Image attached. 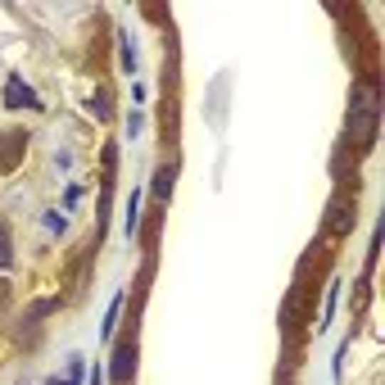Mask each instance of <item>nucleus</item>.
Masks as SVG:
<instances>
[{
    "instance_id": "39448f33",
    "label": "nucleus",
    "mask_w": 385,
    "mask_h": 385,
    "mask_svg": "<svg viewBox=\"0 0 385 385\" xmlns=\"http://www.w3.org/2000/svg\"><path fill=\"white\" fill-rule=\"evenodd\" d=\"M5 109H36V95H32L19 78H9V86H5Z\"/></svg>"
},
{
    "instance_id": "f257e3e1",
    "label": "nucleus",
    "mask_w": 385,
    "mask_h": 385,
    "mask_svg": "<svg viewBox=\"0 0 385 385\" xmlns=\"http://www.w3.org/2000/svg\"><path fill=\"white\" fill-rule=\"evenodd\" d=\"M376 118H381V91L371 78H358L349 91V145L371 150L376 141Z\"/></svg>"
},
{
    "instance_id": "f03ea898",
    "label": "nucleus",
    "mask_w": 385,
    "mask_h": 385,
    "mask_svg": "<svg viewBox=\"0 0 385 385\" xmlns=\"http://www.w3.org/2000/svg\"><path fill=\"white\" fill-rule=\"evenodd\" d=\"M23 150H28V136H23V132H5V136H0V172H14Z\"/></svg>"
},
{
    "instance_id": "1a4fd4ad",
    "label": "nucleus",
    "mask_w": 385,
    "mask_h": 385,
    "mask_svg": "<svg viewBox=\"0 0 385 385\" xmlns=\"http://www.w3.org/2000/svg\"><path fill=\"white\" fill-rule=\"evenodd\" d=\"M122 295H114V304H109V313H105V335H114V322H118V313H122Z\"/></svg>"
},
{
    "instance_id": "0eeeda50",
    "label": "nucleus",
    "mask_w": 385,
    "mask_h": 385,
    "mask_svg": "<svg viewBox=\"0 0 385 385\" xmlns=\"http://www.w3.org/2000/svg\"><path fill=\"white\" fill-rule=\"evenodd\" d=\"M0 268H14V245H9V222H0Z\"/></svg>"
},
{
    "instance_id": "7ed1b4c3",
    "label": "nucleus",
    "mask_w": 385,
    "mask_h": 385,
    "mask_svg": "<svg viewBox=\"0 0 385 385\" xmlns=\"http://www.w3.org/2000/svg\"><path fill=\"white\" fill-rule=\"evenodd\" d=\"M132 371H136V340H122L114 349V367H109V376H114L118 385H127Z\"/></svg>"
},
{
    "instance_id": "423d86ee",
    "label": "nucleus",
    "mask_w": 385,
    "mask_h": 385,
    "mask_svg": "<svg viewBox=\"0 0 385 385\" xmlns=\"http://www.w3.org/2000/svg\"><path fill=\"white\" fill-rule=\"evenodd\" d=\"M172 177H177L172 164H164V168L154 172V200H168V195H172Z\"/></svg>"
},
{
    "instance_id": "9d476101",
    "label": "nucleus",
    "mask_w": 385,
    "mask_h": 385,
    "mask_svg": "<svg viewBox=\"0 0 385 385\" xmlns=\"http://www.w3.org/2000/svg\"><path fill=\"white\" fill-rule=\"evenodd\" d=\"M46 227H51V231H64L68 218H64V213H46Z\"/></svg>"
},
{
    "instance_id": "6e6552de",
    "label": "nucleus",
    "mask_w": 385,
    "mask_h": 385,
    "mask_svg": "<svg viewBox=\"0 0 385 385\" xmlns=\"http://www.w3.org/2000/svg\"><path fill=\"white\" fill-rule=\"evenodd\" d=\"M91 114H95V118H109V114H114V109H109V91H95V95H91Z\"/></svg>"
},
{
    "instance_id": "20e7f679",
    "label": "nucleus",
    "mask_w": 385,
    "mask_h": 385,
    "mask_svg": "<svg viewBox=\"0 0 385 385\" xmlns=\"http://www.w3.org/2000/svg\"><path fill=\"white\" fill-rule=\"evenodd\" d=\"M349 227H354V200H344V195H340V200L331 204V213H327V231L331 236H344Z\"/></svg>"
}]
</instances>
